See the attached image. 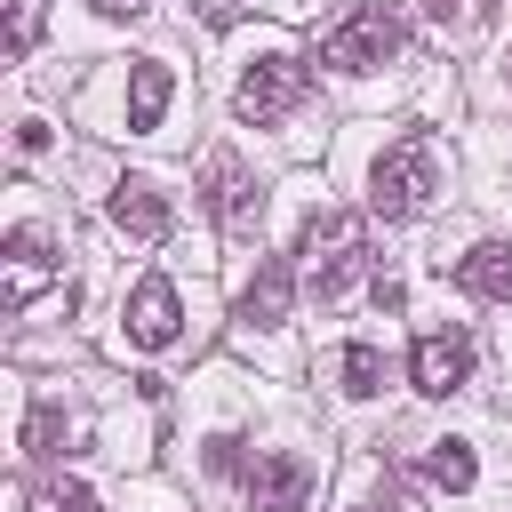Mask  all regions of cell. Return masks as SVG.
Wrapping results in <instances>:
<instances>
[{"instance_id": "6da1fadb", "label": "cell", "mask_w": 512, "mask_h": 512, "mask_svg": "<svg viewBox=\"0 0 512 512\" xmlns=\"http://www.w3.org/2000/svg\"><path fill=\"white\" fill-rule=\"evenodd\" d=\"M304 288L320 296V304H344L352 288H360V272H368V224L352 216V208H320L312 224H304Z\"/></svg>"}, {"instance_id": "7a4b0ae2", "label": "cell", "mask_w": 512, "mask_h": 512, "mask_svg": "<svg viewBox=\"0 0 512 512\" xmlns=\"http://www.w3.org/2000/svg\"><path fill=\"white\" fill-rule=\"evenodd\" d=\"M432 192H440V144L432 136H400V144L376 152V168H368V208L376 216L408 224V216L432 208Z\"/></svg>"}, {"instance_id": "3957f363", "label": "cell", "mask_w": 512, "mask_h": 512, "mask_svg": "<svg viewBox=\"0 0 512 512\" xmlns=\"http://www.w3.org/2000/svg\"><path fill=\"white\" fill-rule=\"evenodd\" d=\"M304 88H312V72H304V56H288V48H272V56H256V64H248V80H240V96H232V112H240L248 128H272V120H288V112L304 104Z\"/></svg>"}, {"instance_id": "277c9868", "label": "cell", "mask_w": 512, "mask_h": 512, "mask_svg": "<svg viewBox=\"0 0 512 512\" xmlns=\"http://www.w3.org/2000/svg\"><path fill=\"white\" fill-rule=\"evenodd\" d=\"M400 40H408V32H400V16H392V8H352V16L328 32V48H320V56H328L336 72H376V64H392V56H400Z\"/></svg>"}, {"instance_id": "5b68a950", "label": "cell", "mask_w": 512, "mask_h": 512, "mask_svg": "<svg viewBox=\"0 0 512 512\" xmlns=\"http://www.w3.org/2000/svg\"><path fill=\"white\" fill-rule=\"evenodd\" d=\"M0 256H8V272H0V304H8V312H24V304L64 272V256H56V232H48V224H16Z\"/></svg>"}, {"instance_id": "8992f818", "label": "cell", "mask_w": 512, "mask_h": 512, "mask_svg": "<svg viewBox=\"0 0 512 512\" xmlns=\"http://www.w3.org/2000/svg\"><path fill=\"white\" fill-rule=\"evenodd\" d=\"M464 376H472V336L464 328H424L416 352H408V384L432 392V400H448Z\"/></svg>"}, {"instance_id": "52a82bcc", "label": "cell", "mask_w": 512, "mask_h": 512, "mask_svg": "<svg viewBox=\"0 0 512 512\" xmlns=\"http://www.w3.org/2000/svg\"><path fill=\"white\" fill-rule=\"evenodd\" d=\"M304 496H312V464H304V456L264 448V456L248 464V504H256V512H304Z\"/></svg>"}, {"instance_id": "ba28073f", "label": "cell", "mask_w": 512, "mask_h": 512, "mask_svg": "<svg viewBox=\"0 0 512 512\" xmlns=\"http://www.w3.org/2000/svg\"><path fill=\"white\" fill-rule=\"evenodd\" d=\"M208 208H216L224 232H256V216H264V192H256V176H248L232 152L208 160Z\"/></svg>"}, {"instance_id": "9c48e42d", "label": "cell", "mask_w": 512, "mask_h": 512, "mask_svg": "<svg viewBox=\"0 0 512 512\" xmlns=\"http://www.w3.org/2000/svg\"><path fill=\"white\" fill-rule=\"evenodd\" d=\"M176 320H184V304H176V280H136V296H128V336L144 344V352H160V344H176Z\"/></svg>"}, {"instance_id": "30bf717a", "label": "cell", "mask_w": 512, "mask_h": 512, "mask_svg": "<svg viewBox=\"0 0 512 512\" xmlns=\"http://www.w3.org/2000/svg\"><path fill=\"white\" fill-rule=\"evenodd\" d=\"M112 224H120L128 240H168V200H160V184H152V176H120V184H112Z\"/></svg>"}, {"instance_id": "8fae6325", "label": "cell", "mask_w": 512, "mask_h": 512, "mask_svg": "<svg viewBox=\"0 0 512 512\" xmlns=\"http://www.w3.org/2000/svg\"><path fill=\"white\" fill-rule=\"evenodd\" d=\"M288 304H296V272H288L280 256H264V264H256V280L240 288V320H248V328H280V320H288Z\"/></svg>"}, {"instance_id": "7c38bea8", "label": "cell", "mask_w": 512, "mask_h": 512, "mask_svg": "<svg viewBox=\"0 0 512 512\" xmlns=\"http://www.w3.org/2000/svg\"><path fill=\"white\" fill-rule=\"evenodd\" d=\"M448 272H456V288H464V296H488V304H504V296H512V248H504V240L464 248Z\"/></svg>"}, {"instance_id": "4fadbf2b", "label": "cell", "mask_w": 512, "mask_h": 512, "mask_svg": "<svg viewBox=\"0 0 512 512\" xmlns=\"http://www.w3.org/2000/svg\"><path fill=\"white\" fill-rule=\"evenodd\" d=\"M168 96H176L168 64H160V56H136V64H128V128H160Z\"/></svg>"}, {"instance_id": "5bb4252c", "label": "cell", "mask_w": 512, "mask_h": 512, "mask_svg": "<svg viewBox=\"0 0 512 512\" xmlns=\"http://www.w3.org/2000/svg\"><path fill=\"white\" fill-rule=\"evenodd\" d=\"M336 376H344L352 400H376V392H384V352H376V344H344V352H336Z\"/></svg>"}, {"instance_id": "9a60e30c", "label": "cell", "mask_w": 512, "mask_h": 512, "mask_svg": "<svg viewBox=\"0 0 512 512\" xmlns=\"http://www.w3.org/2000/svg\"><path fill=\"white\" fill-rule=\"evenodd\" d=\"M424 480L448 488V496H464V488H472V448H464V440H432V448H424Z\"/></svg>"}, {"instance_id": "2e32d148", "label": "cell", "mask_w": 512, "mask_h": 512, "mask_svg": "<svg viewBox=\"0 0 512 512\" xmlns=\"http://www.w3.org/2000/svg\"><path fill=\"white\" fill-rule=\"evenodd\" d=\"M32 512H96V488H80V480H40V488H32Z\"/></svg>"}, {"instance_id": "e0dca14e", "label": "cell", "mask_w": 512, "mask_h": 512, "mask_svg": "<svg viewBox=\"0 0 512 512\" xmlns=\"http://www.w3.org/2000/svg\"><path fill=\"white\" fill-rule=\"evenodd\" d=\"M432 8V24H448V32H472L480 24V0H424Z\"/></svg>"}, {"instance_id": "ac0fdd59", "label": "cell", "mask_w": 512, "mask_h": 512, "mask_svg": "<svg viewBox=\"0 0 512 512\" xmlns=\"http://www.w3.org/2000/svg\"><path fill=\"white\" fill-rule=\"evenodd\" d=\"M24 448H32V456H56V408H32V424H24Z\"/></svg>"}, {"instance_id": "d6986e66", "label": "cell", "mask_w": 512, "mask_h": 512, "mask_svg": "<svg viewBox=\"0 0 512 512\" xmlns=\"http://www.w3.org/2000/svg\"><path fill=\"white\" fill-rule=\"evenodd\" d=\"M200 24H208V32H224V24H240V0H200Z\"/></svg>"}, {"instance_id": "ffe728a7", "label": "cell", "mask_w": 512, "mask_h": 512, "mask_svg": "<svg viewBox=\"0 0 512 512\" xmlns=\"http://www.w3.org/2000/svg\"><path fill=\"white\" fill-rule=\"evenodd\" d=\"M8 48H16V56L32 48V0H16V32H8Z\"/></svg>"}, {"instance_id": "44dd1931", "label": "cell", "mask_w": 512, "mask_h": 512, "mask_svg": "<svg viewBox=\"0 0 512 512\" xmlns=\"http://www.w3.org/2000/svg\"><path fill=\"white\" fill-rule=\"evenodd\" d=\"M88 8H104V16H144L152 0H88Z\"/></svg>"}, {"instance_id": "7402d4cb", "label": "cell", "mask_w": 512, "mask_h": 512, "mask_svg": "<svg viewBox=\"0 0 512 512\" xmlns=\"http://www.w3.org/2000/svg\"><path fill=\"white\" fill-rule=\"evenodd\" d=\"M352 512H408L400 496H368V504H352Z\"/></svg>"}]
</instances>
